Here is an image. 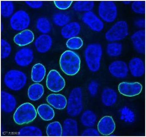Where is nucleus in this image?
I'll return each mask as SVG.
<instances>
[{
  "mask_svg": "<svg viewBox=\"0 0 146 137\" xmlns=\"http://www.w3.org/2000/svg\"><path fill=\"white\" fill-rule=\"evenodd\" d=\"M110 72L115 77L123 78L127 75L128 68L126 63L122 61H115L109 66Z\"/></svg>",
  "mask_w": 146,
  "mask_h": 137,
  "instance_id": "14",
  "label": "nucleus"
},
{
  "mask_svg": "<svg viewBox=\"0 0 146 137\" xmlns=\"http://www.w3.org/2000/svg\"><path fill=\"white\" fill-rule=\"evenodd\" d=\"M96 120V115L94 112L89 110L84 112L81 117L82 124L85 126L88 127L94 125Z\"/></svg>",
  "mask_w": 146,
  "mask_h": 137,
  "instance_id": "29",
  "label": "nucleus"
},
{
  "mask_svg": "<svg viewBox=\"0 0 146 137\" xmlns=\"http://www.w3.org/2000/svg\"><path fill=\"white\" fill-rule=\"evenodd\" d=\"M45 67L41 63H37L33 67L32 71V79L34 82H40L46 75Z\"/></svg>",
  "mask_w": 146,
  "mask_h": 137,
  "instance_id": "26",
  "label": "nucleus"
},
{
  "mask_svg": "<svg viewBox=\"0 0 146 137\" xmlns=\"http://www.w3.org/2000/svg\"><path fill=\"white\" fill-rule=\"evenodd\" d=\"M70 21V16L62 13H56L54 15L53 17V21L54 24L59 26L66 25Z\"/></svg>",
  "mask_w": 146,
  "mask_h": 137,
  "instance_id": "34",
  "label": "nucleus"
},
{
  "mask_svg": "<svg viewBox=\"0 0 146 137\" xmlns=\"http://www.w3.org/2000/svg\"><path fill=\"white\" fill-rule=\"evenodd\" d=\"M102 54V48L100 44H91L87 47L85 51V59L91 71L96 72L100 69Z\"/></svg>",
  "mask_w": 146,
  "mask_h": 137,
  "instance_id": "2",
  "label": "nucleus"
},
{
  "mask_svg": "<svg viewBox=\"0 0 146 137\" xmlns=\"http://www.w3.org/2000/svg\"><path fill=\"white\" fill-rule=\"evenodd\" d=\"M16 106V99L13 95L7 92L2 91L1 92V107L5 113H11Z\"/></svg>",
  "mask_w": 146,
  "mask_h": 137,
  "instance_id": "15",
  "label": "nucleus"
},
{
  "mask_svg": "<svg viewBox=\"0 0 146 137\" xmlns=\"http://www.w3.org/2000/svg\"><path fill=\"white\" fill-rule=\"evenodd\" d=\"M37 113L35 107L30 103H25L17 108L14 114L15 122L19 125L28 124L36 118Z\"/></svg>",
  "mask_w": 146,
  "mask_h": 137,
  "instance_id": "3",
  "label": "nucleus"
},
{
  "mask_svg": "<svg viewBox=\"0 0 146 137\" xmlns=\"http://www.w3.org/2000/svg\"><path fill=\"white\" fill-rule=\"evenodd\" d=\"M44 92V88L42 85L39 83H35L29 87L28 91V95L30 100L36 101L42 97Z\"/></svg>",
  "mask_w": 146,
  "mask_h": 137,
  "instance_id": "23",
  "label": "nucleus"
},
{
  "mask_svg": "<svg viewBox=\"0 0 146 137\" xmlns=\"http://www.w3.org/2000/svg\"><path fill=\"white\" fill-rule=\"evenodd\" d=\"M118 90L121 94L128 97H133L139 95L142 90L141 84L138 82H123L118 86Z\"/></svg>",
  "mask_w": 146,
  "mask_h": 137,
  "instance_id": "10",
  "label": "nucleus"
},
{
  "mask_svg": "<svg viewBox=\"0 0 146 137\" xmlns=\"http://www.w3.org/2000/svg\"><path fill=\"white\" fill-rule=\"evenodd\" d=\"M72 1H54L55 5L59 9H66L72 5Z\"/></svg>",
  "mask_w": 146,
  "mask_h": 137,
  "instance_id": "39",
  "label": "nucleus"
},
{
  "mask_svg": "<svg viewBox=\"0 0 146 137\" xmlns=\"http://www.w3.org/2000/svg\"><path fill=\"white\" fill-rule=\"evenodd\" d=\"M25 3L29 7L35 9L39 8L41 7L43 4L42 2L41 1H26Z\"/></svg>",
  "mask_w": 146,
  "mask_h": 137,
  "instance_id": "42",
  "label": "nucleus"
},
{
  "mask_svg": "<svg viewBox=\"0 0 146 137\" xmlns=\"http://www.w3.org/2000/svg\"><path fill=\"white\" fill-rule=\"evenodd\" d=\"M122 45L117 42L110 43L107 47L108 54L112 57H116L120 55L122 51Z\"/></svg>",
  "mask_w": 146,
  "mask_h": 137,
  "instance_id": "33",
  "label": "nucleus"
},
{
  "mask_svg": "<svg viewBox=\"0 0 146 137\" xmlns=\"http://www.w3.org/2000/svg\"><path fill=\"white\" fill-rule=\"evenodd\" d=\"M98 85L94 81H91L88 85V88L90 94L94 96L96 94L98 90Z\"/></svg>",
  "mask_w": 146,
  "mask_h": 137,
  "instance_id": "41",
  "label": "nucleus"
},
{
  "mask_svg": "<svg viewBox=\"0 0 146 137\" xmlns=\"http://www.w3.org/2000/svg\"><path fill=\"white\" fill-rule=\"evenodd\" d=\"M129 66L131 74L134 77H141L145 73V65L143 61L139 58L132 59L129 61Z\"/></svg>",
  "mask_w": 146,
  "mask_h": 137,
  "instance_id": "18",
  "label": "nucleus"
},
{
  "mask_svg": "<svg viewBox=\"0 0 146 137\" xmlns=\"http://www.w3.org/2000/svg\"><path fill=\"white\" fill-rule=\"evenodd\" d=\"M94 3L93 1H78L74 3L73 8L78 12L91 11L94 7Z\"/></svg>",
  "mask_w": 146,
  "mask_h": 137,
  "instance_id": "30",
  "label": "nucleus"
},
{
  "mask_svg": "<svg viewBox=\"0 0 146 137\" xmlns=\"http://www.w3.org/2000/svg\"><path fill=\"white\" fill-rule=\"evenodd\" d=\"M34 40V34L32 31L25 30L15 35L14 38L15 42L20 46H25L33 42Z\"/></svg>",
  "mask_w": 146,
  "mask_h": 137,
  "instance_id": "21",
  "label": "nucleus"
},
{
  "mask_svg": "<svg viewBox=\"0 0 146 137\" xmlns=\"http://www.w3.org/2000/svg\"><path fill=\"white\" fill-rule=\"evenodd\" d=\"M78 130L77 122L72 118H67L63 123L62 136H76Z\"/></svg>",
  "mask_w": 146,
  "mask_h": 137,
  "instance_id": "22",
  "label": "nucleus"
},
{
  "mask_svg": "<svg viewBox=\"0 0 146 137\" xmlns=\"http://www.w3.org/2000/svg\"><path fill=\"white\" fill-rule=\"evenodd\" d=\"M80 25L76 22L68 23L63 27L61 33L65 38H71L75 37L80 32Z\"/></svg>",
  "mask_w": 146,
  "mask_h": 137,
  "instance_id": "19",
  "label": "nucleus"
},
{
  "mask_svg": "<svg viewBox=\"0 0 146 137\" xmlns=\"http://www.w3.org/2000/svg\"><path fill=\"white\" fill-rule=\"evenodd\" d=\"M66 85L65 79L56 70H52L48 74L46 86L51 91L58 92L62 90Z\"/></svg>",
  "mask_w": 146,
  "mask_h": 137,
  "instance_id": "9",
  "label": "nucleus"
},
{
  "mask_svg": "<svg viewBox=\"0 0 146 137\" xmlns=\"http://www.w3.org/2000/svg\"><path fill=\"white\" fill-rule=\"evenodd\" d=\"M3 24L1 23V31H2L3 30Z\"/></svg>",
  "mask_w": 146,
  "mask_h": 137,
  "instance_id": "45",
  "label": "nucleus"
},
{
  "mask_svg": "<svg viewBox=\"0 0 146 137\" xmlns=\"http://www.w3.org/2000/svg\"><path fill=\"white\" fill-rule=\"evenodd\" d=\"M47 101L50 105L57 110H63L67 104L66 99L60 94H51L46 98Z\"/></svg>",
  "mask_w": 146,
  "mask_h": 137,
  "instance_id": "20",
  "label": "nucleus"
},
{
  "mask_svg": "<svg viewBox=\"0 0 146 137\" xmlns=\"http://www.w3.org/2000/svg\"><path fill=\"white\" fill-rule=\"evenodd\" d=\"M30 19L28 14L24 10L17 11L10 19V26L14 30L22 31L28 27Z\"/></svg>",
  "mask_w": 146,
  "mask_h": 137,
  "instance_id": "8",
  "label": "nucleus"
},
{
  "mask_svg": "<svg viewBox=\"0 0 146 137\" xmlns=\"http://www.w3.org/2000/svg\"><path fill=\"white\" fill-rule=\"evenodd\" d=\"M117 94L113 89L106 88L103 90L102 95V103L107 106L113 105L116 102Z\"/></svg>",
  "mask_w": 146,
  "mask_h": 137,
  "instance_id": "25",
  "label": "nucleus"
},
{
  "mask_svg": "<svg viewBox=\"0 0 146 137\" xmlns=\"http://www.w3.org/2000/svg\"><path fill=\"white\" fill-rule=\"evenodd\" d=\"M46 134L48 136H62V127L60 122L55 121L48 124L47 126Z\"/></svg>",
  "mask_w": 146,
  "mask_h": 137,
  "instance_id": "28",
  "label": "nucleus"
},
{
  "mask_svg": "<svg viewBox=\"0 0 146 137\" xmlns=\"http://www.w3.org/2000/svg\"><path fill=\"white\" fill-rule=\"evenodd\" d=\"M66 44L68 48L72 50H77L82 46L83 42L79 37H74L68 40Z\"/></svg>",
  "mask_w": 146,
  "mask_h": 137,
  "instance_id": "35",
  "label": "nucleus"
},
{
  "mask_svg": "<svg viewBox=\"0 0 146 137\" xmlns=\"http://www.w3.org/2000/svg\"><path fill=\"white\" fill-rule=\"evenodd\" d=\"M98 13L100 17L104 21L113 22L117 16V7L112 1H102L99 5Z\"/></svg>",
  "mask_w": 146,
  "mask_h": 137,
  "instance_id": "7",
  "label": "nucleus"
},
{
  "mask_svg": "<svg viewBox=\"0 0 146 137\" xmlns=\"http://www.w3.org/2000/svg\"><path fill=\"white\" fill-rule=\"evenodd\" d=\"M135 24L139 27H144L145 26V20L144 19H141L138 20L135 22Z\"/></svg>",
  "mask_w": 146,
  "mask_h": 137,
  "instance_id": "43",
  "label": "nucleus"
},
{
  "mask_svg": "<svg viewBox=\"0 0 146 137\" xmlns=\"http://www.w3.org/2000/svg\"><path fill=\"white\" fill-rule=\"evenodd\" d=\"M81 136H100V134L95 129L91 128L84 131Z\"/></svg>",
  "mask_w": 146,
  "mask_h": 137,
  "instance_id": "40",
  "label": "nucleus"
},
{
  "mask_svg": "<svg viewBox=\"0 0 146 137\" xmlns=\"http://www.w3.org/2000/svg\"><path fill=\"white\" fill-rule=\"evenodd\" d=\"M68 113L72 116H78L83 109L82 91L80 87L74 88L70 93L67 102Z\"/></svg>",
  "mask_w": 146,
  "mask_h": 137,
  "instance_id": "5",
  "label": "nucleus"
},
{
  "mask_svg": "<svg viewBox=\"0 0 146 137\" xmlns=\"http://www.w3.org/2000/svg\"><path fill=\"white\" fill-rule=\"evenodd\" d=\"M27 81L26 74L18 70H10L4 76V83L9 88L13 91H18L23 88Z\"/></svg>",
  "mask_w": 146,
  "mask_h": 137,
  "instance_id": "4",
  "label": "nucleus"
},
{
  "mask_svg": "<svg viewBox=\"0 0 146 137\" xmlns=\"http://www.w3.org/2000/svg\"><path fill=\"white\" fill-rule=\"evenodd\" d=\"M37 112L40 117L46 121L52 120L54 117V111L47 104L40 105L37 108Z\"/></svg>",
  "mask_w": 146,
  "mask_h": 137,
  "instance_id": "24",
  "label": "nucleus"
},
{
  "mask_svg": "<svg viewBox=\"0 0 146 137\" xmlns=\"http://www.w3.org/2000/svg\"><path fill=\"white\" fill-rule=\"evenodd\" d=\"M134 47L138 52L144 54L145 52V32L141 30L135 32L131 37Z\"/></svg>",
  "mask_w": 146,
  "mask_h": 137,
  "instance_id": "16",
  "label": "nucleus"
},
{
  "mask_svg": "<svg viewBox=\"0 0 146 137\" xmlns=\"http://www.w3.org/2000/svg\"><path fill=\"white\" fill-rule=\"evenodd\" d=\"M121 119L125 120V122L132 123L135 120V115L133 112L129 110L127 107L122 108L121 111Z\"/></svg>",
  "mask_w": 146,
  "mask_h": 137,
  "instance_id": "36",
  "label": "nucleus"
},
{
  "mask_svg": "<svg viewBox=\"0 0 146 137\" xmlns=\"http://www.w3.org/2000/svg\"><path fill=\"white\" fill-rule=\"evenodd\" d=\"M115 125L113 118L110 116L103 117L97 125L99 132L103 136H110L115 130Z\"/></svg>",
  "mask_w": 146,
  "mask_h": 137,
  "instance_id": "13",
  "label": "nucleus"
},
{
  "mask_svg": "<svg viewBox=\"0 0 146 137\" xmlns=\"http://www.w3.org/2000/svg\"><path fill=\"white\" fill-rule=\"evenodd\" d=\"M81 60L79 55L72 51H65L62 54L60 65L62 71L68 76H74L80 71Z\"/></svg>",
  "mask_w": 146,
  "mask_h": 137,
  "instance_id": "1",
  "label": "nucleus"
},
{
  "mask_svg": "<svg viewBox=\"0 0 146 137\" xmlns=\"http://www.w3.org/2000/svg\"><path fill=\"white\" fill-rule=\"evenodd\" d=\"M82 21L93 31L100 32L104 28V23L94 13L91 11L85 13L82 15Z\"/></svg>",
  "mask_w": 146,
  "mask_h": 137,
  "instance_id": "11",
  "label": "nucleus"
},
{
  "mask_svg": "<svg viewBox=\"0 0 146 137\" xmlns=\"http://www.w3.org/2000/svg\"><path fill=\"white\" fill-rule=\"evenodd\" d=\"M12 48L9 43L3 39L1 40V58L5 59L11 54Z\"/></svg>",
  "mask_w": 146,
  "mask_h": 137,
  "instance_id": "37",
  "label": "nucleus"
},
{
  "mask_svg": "<svg viewBox=\"0 0 146 137\" xmlns=\"http://www.w3.org/2000/svg\"><path fill=\"white\" fill-rule=\"evenodd\" d=\"M128 35L127 23L124 21H119L106 33V39L110 42L120 40Z\"/></svg>",
  "mask_w": 146,
  "mask_h": 137,
  "instance_id": "6",
  "label": "nucleus"
},
{
  "mask_svg": "<svg viewBox=\"0 0 146 137\" xmlns=\"http://www.w3.org/2000/svg\"><path fill=\"white\" fill-rule=\"evenodd\" d=\"M36 27L37 29L42 33H48L51 31V23L46 18L44 17L39 18L37 20Z\"/></svg>",
  "mask_w": 146,
  "mask_h": 137,
  "instance_id": "32",
  "label": "nucleus"
},
{
  "mask_svg": "<svg viewBox=\"0 0 146 137\" xmlns=\"http://www.w3.org/2000/svg\"><path fill=\"white\" fill-rule=\"evenodd\" d=\"M33 52L29 48H23L18 51L15 57L16 63L22 67L27 66L33 62Z\"/></svg>",
  "mask_w": 146,
  "mask_h": 137,
  "instance_id": "12",
  "label": "nucleus"
},
{
  "mask_svg": "<svg viewBox=\"0 0 146 137\" xmlns=\"http://www.w3.org/2000/svg\"><path fill=\"white\" fill-rule=\"evenodd\" d=\"M133 11L137 13L144 14L145 13V1H135L132 4Z\"/></svg>",
  "mask_w": 146,
  "mask_h": 137,
  "instance_id": "38",
  "label": "nucleus"
},
{
  "mask_svg": "<svg viewBox=\"0 0 146 137\" xmlns=\"http://www.w3.org/2000/svg\"><path fill=\"white\" fill-rule=\"evenodd\" d=\"M123 3L125 4H129V3H131V1H123Z\"/></svg>",
  "mask_w": 146,
  "mask_h": 137,
  "instance_id": "44",
  "label": "nucleus"
},
{
  "mask_svg": "<svg viewBox=\"0 0 146 137\" xmlns=\"http://www.w3.org/2000/svg\"><path fill=\"white\" fill-rule=\"evenodd\" d=\"M20 136H42V132L40 129L35 126H27L20 129L18 133Z\"/></svg>",
  "mask_w": 146,
  "mask_h": 137,
  "instance_id": "27",
  "label": "nucleus"
},
{
  "mask_svg": "<svg viewBox=\"0 0 146 137\" xmlns=\"http://www.w3.org/2000/svg\"><path fill=\"white\" fill-rule=\"evenodd\" d=\"M52 45V40L49 35L42 34L36 38L35 45L36 50L41 53L47 52Z\"/></svg>",
  "mask_w": 146,
  "mask_h": 137,
  "instance_id": "17",
  "label": "nucleus"
},
{
  "mask_svg": "<svg viewBox=\"0 0 146 137\" xmlns=\"http://www.w3.org/2000/svg\"><path fill=\"white\" fill-rule=\"evenodd\" d=\"M14 10V4L10 1H1V14L3 17H9L13 14Z\"/></svg>",
  "mask_w": 146,
  "mask_h": 137,
  "instance_id": "31",
  "label": "nucleus"
}]
</instances>
